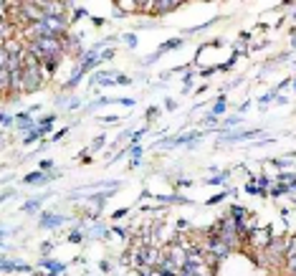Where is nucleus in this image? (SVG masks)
I'll use <instances>...</instances> for the list:
<instances>
[{
  "label": "nucleus",
  "instance_id": "21",
  "mask_svg": "<svg viewBox=\"0 0 296 276\" xmlns=\"http://www.w3.org/2000/svg\"><path fill=\"white\" fill-rule=\"evenodd\" d=\"M228 178H230V170H223V173H218V175H213V178H208L205 183H208V185H223V183H228Z\"/></svg>",
  "mask_w": 296,
  "mask_h": 276
},
{
  "label": "nucleus",
  "instance_id": "38",
  "mask_svg": "<svg viewBox=\"0 0 296 276\" xmlns=\"http://www.w3.org/2000/svg\"><path fill=\"white\" fill-rule=\"evenodd\" d=\"M56 117H58V114H46V117H41V119H38V124H53Z\"/></svg>",
  "mask_w": 296,
  "mask_h": 276
},
{
  "label": "nucleus",
  "instance_id": "12",
  "mask_svg": "<svg viewBox=\"0 0 296 276\" xmlns=\"http://www.w3.org/2000/svg\"><path fill=\"white\" fill-rule=\"evenodd\" d=\"M53 193L48 190V193H43V195H38V198H31V200H26L23 203V213H36V210H41V205H43V200H48Z\"/></svg>",
  "mask_w": 296,
  "mask_h": 276
},
{
  "label": "nucleus",
  "instance_id": "52",
  "mask_svg": "<svg viewBox=\"0 0 296 276\" xmlns=\"http://www.w3.org/2000/svg\"><path fill=\"white\" fill-rule=\"evenodd\" d=\"M294 92H296V79H294Z\"/></svg>",
  "mask_w": 296,
  "mask_h": 276
},
{
  "label": "nucleus",
  "instance_id": "6",
  "mask_svg": "<svg viewBox=\"0 0 296 276\" xmlns=\"http://www.w3.org/2000/svg\"><path fill=\"white\" fill-rule=\"evenodd\" d=\"M3 271L5 274H33V266L26 261H13L10 256H3Z\"/></svg>",
  "mask_w": 296,
  "mask_h": 276
},
{
  "label": "nucleus",
  "instance_id": "36",
  "mask_svg": "<svg viewBox=\"0 0 296 276\" xmlns=\"http://www.w3.org/2000/svg\"><path fill=\"white\" fill-rule=\"evenodd\" d=\"M114 84H122V87H129V84H132V79H129V76H124V74H119V76L114 79Z\"/></svg>",
  "mask_w": 296,
  "mask_h": 276
},
{
  "label": "nucleus",
  "instance_id": "13",
  "mask_svg": "<svg viewBox=\"0 0 296 276\" xmlns=\"http://www.w3.org/2000/svg\"><path fill=\"white\" fill-rule=\"evenodd\" d=\"M38 266H46V269H51V274H66V269H69V264H63V261H51V259H41L38 261Z\"/></svg>",
  "mask_w": 296,
  "mask_h": 276
},
{
  "label": "nucleus",
  "instance_id": "31",
  "mask_svg": "<svg viewBox=\"0 0 296 276\" xmlns=\"http://www.w3.org/2000/svg\"><path fill=\"white\" fill-rule=\"evenodd\" d=\"M203 124H208V127H218L220 119H218L215 114H205V117H203Z\"/></svg>",
  "mask_w": 296,
  "mask_h": 276
},
{
  "label": "nucleus",
  "instance_id": "16",
  "mask_svg": "<svg viewBox=\"0 0 296 276\" xmlns=\"http://www.w3.org/2000/svg\"><path fill=\"white\" fill-rule=\"evenodd\" d=\"M225 109H228V99H225V94H220L218 99H215V104H213V109H210V114H215L218 119L225 114Z\"/></svg>",
  "mask_w": 296,
  "mask_h": 276
},
{
  "label": "nucleus",
  "instance_id": "45",
  "mask_svg": "<svg viewBox=\"0 0 296 276\" xmlns=\"http://www.w3.org/2000/svg\"><path fill=\"white\" fill-rule=\"evenodd\" d=\"M177 185H180V187H190V185H193V180H187V178H182V180H177Z\"/></svg>",
  "mask_w": 296,
  "mask_h": 276
},
{
  "label": "nucleus",
  "instance_id": "7",
  "mask_svg": "<svg viewBox=\"0 0 296 276\" xmlns=\"http://www.w3.org/2000/svg\"><path fill=\"white\" fill-rule=\"evenodd\" d=\"M56 178H61V173H43V170H36V173H28L23 178V183L26 185H43V183H51Z\"/></svg>",
  "mask_w": 296,
  "mask_h": 276
},
{
  "label": "nucleus",
  "instance_id": "17",
  "mask_svg": "<svg viewBox=\"0 0 296 276\" xmlns=\"http://www.w3.org/2000/svg\"><path fill=\"white\" fill-rule=\"evenodd\" d=\"M271 198H281V195H291V187L286 185V183H273V187H271V193H268Z\"/></svg>",
  "mask_w": 296,
  "mask_h": 276
},
{
  "label": "nucleus",
  "instance_id": "15",
  "mask_svg": "<svg viewBox=\"0 0 296 276\" xmlns=\"http://www.w3.org/2000/svg\"><path fill=\"white\" fill-rule=\"evenodd\" d=\"M129 155H132V160H129V170H137L139 162H142V144H129Z\"/></svg>",
  "mask_w": 296,
  "mask_h": 276
},
{
  "label": "nucleus",
  "instance_id": "4",
  "mask_svg": "<svg viewBox=\"0 0 296 276\" xmlns=\"http://www.w3.org/2000/svg\"><path fill=\"white\" fill-rule=\"evenodd\" d=\"M38 127V119H33V114H28V112H18L15 114V130L20 132V135H28V132H33Z\"/></svg>",
  "mask_w": 296,
  "mask_h": 276
},
{
  "label": "nucleus",
  "instance_id": "2",
  "mask_svg": "<svg viewBox=\"0 0 296 276\" xmlns=\"http://www.w3.org/2000/svg\"><path fill=\"white\" fill-rule=\"evenodd\" d=\"M203 248H205L208 253H213V256H215V259H220V261H225V259L230 256V253H233V248H230L225 241L215 238V236H205Z\"/></svg>",
  "mask_w": 296,
  "mask_h": 276
},
{
  "label": "nucleus",
  "instance_id": "8",
  "mask_svg": "<svg viewBox=\"0 0 296 276\" xmlns=\"http://www.w3.org/2000/svg\"><path fill=\"white\" fill-rule=\"evenodd\" d=\"M69 218L66 216H58V213H51V210H46V213H41V218H38V226L41 228H58V226H63Z\"/></svg>",
  "mask_w": 296,
  "mask_h": 276
},
{
  "label": "nucleus",
  "instance_id": "42",
  "mask_svg": "<svg viewBox=\"0 0 296 276\" xmlns=\"http://www.w3.org/2000/svg\"><path fill=\"white\" fill-rule=\"evenodd\" d=\"M109 269H112V264H109V261H99V271L109 274Z\"/></svg>",
  "mask_w": 296,
  "mask_h": 276
},
{
  "label": "nucleus",
  "instance_id": "33",
  "mask_svg": "<svg viewBox=\"0 0 296 276\" xmlns=\"http://www.w3.org/2000/svg\"><path fill=\"white\" fill-rule=\"evenodd\" d=\"M104 142H107V139H104V135H99V137L91 142V152H99L101 147H104Z\"/></svg>",
  "mask_w": 296,
  "mask_h": 276
},
{
  "label": "nucleus",
  "instance_id": "22",
  "mask_svg": "<svg viewBox=\"0 0 296 276\" xmlns=\"http://www.w3.org/2000/svg\"><path fill=\"white\" fill-rule=\"evenodd\" d=\"M296 256V233H291V236H286V259Z\"/></svg>",
  "mask_w": 296,
  "mask_h": 276
},
{
  "label": "nucleus",
  "instance_id": "46",
  "mask_svg": "<svg viewBox=\"0 0 296 276\" xmlns=\"http://www.w3.org/2000/svg\"><path fill=\"white\" fill-rule=\"evenodd\" d=\"M248 107H251V101H243V104H238V114H243Z\"/></svg>",
  "mask_w": 296,
  "mask_h": 276
},
{
  "label": "nucleus",
  "instance_id": "40",
  "mask_svg": "<svg viewBox=\"0 0 296 276\" xmlns=\"http://www.w3.org/2000/svg\"><path fill=\"white\" fill-rule=\"evenodd\" d=\"M79 107H81V99H76V96L69 99V112H74V109H79Z\"/></svg>",
  "mask_w": 296,
  "mask_h": 276
},
{
  "label": "nucleus",
  "instance_id": "37",
  "mask_svg": "<svg viewBox=\"0 0 296 276\" xmlns=\"http://www.w3.org/2000/svg\"><path fill=\"white\" fill-rule=\"evenodd\" d=\"M157 114H160V107H150V109H147V122L157 119Z\"/></svg>",
  "mask_w": 296,
  "mask_h": 276
},
{
  "label": "nucleus",
  "instance_id": "30",
  "mask_svg": "<svg viewBox=\"0 0 296 276\" xmlns=\"http://www.w3.org/2000/svg\"><path fill=\"white\" fill-rule=\"evenodd\" d=\"M79 18H89V10L86 8H74L71 10V20H79Z\"/></svg>",
  "mask_w": 296,
  "mask_h": 276
},
{
  "label": "nucleus",
  "instance_id": "51",
  "mask_svg": "<svg viewBox=\"0 0 296 276\" xmlns=\"http://www.w3.org/2000/svg\"><path fill=\"white\" fill-rule=\"evenodd\" d=\"M36 276H56V274H41V271H36Z\"/></svg>",
  "mask_w": 296,
  "mask_h": 276
},
{
  "label": "nucleus",
  "instance_id": "28",
  "mask_svg": "<svg viewBox=\"0 0 296 276\" xmlns=\"http://www.w3.org/2000/svg\"><path fill=\"white\" fill-rule=\"evenodd\" d=\"M51 251H53V243H51V241H43V243H41V259H48Z\"/></svg>",
  "mask_w": 296,
  "mask_h": 276
},
{
  "label": "nucleus",
  "instance_id": "25",
  "mask_svg": "<svg viewBox=\"0 0 296 276\" xmlns=\"http://www.w3.org/2000/svg\"><path fill=\"white\" fill-rule=\"evenodd\" d=\"M129 230H132V228H124V226H114V228H112V233H114V236H119L122 241L129 238Z\"/></svg>",
  "mask_w": 296,
  "mask_h": 276
},
{
  "label": "nucleus",
  "instance_id": "23",
  "mask_svg": "<svg viewBox=\"0 0 296 276\" xmlns=\"http://www.w3.org/2000/svg\"><path fill=\"white\" fill-rule=\"evenodd\" d=\"M243 122V117L241 114H233V117H225L223 122H220V127L223 130H230V127H236V124H241Z\"/></svg>",
  "mask_w": 296,
  "mask_h": 276
},
{
  "label": "nucleus",
  "instance_id": "35",
  "mask_svg": "<svg viewBox=\"0 0 296 276\" xmlns=\"http://www.w3.org/2000/svg\"><path fill=\"white\" fill-rule=\"evenodd\" d=\"M114 53H117V48H104L101 56H99V61H109V58H114Z\"/></svg>",
  "mask_w": 296,
  "mask_h": 276
},
{
  "label": "nucleus",
  "instance_id": "49",
  "mask_svg": "<svg viewBox=\"0 0 296 276\" xmlns=\"http://www.w3.org/2000/svg\"><path fill=\"white\" fill-rule=\"evenodd\" d=\"M91 23H94L96 28H101V26H104V18H91Z\"/></svg>",
  "mask_w": 296,
  "mask_h": 276
},
{
  "label": "nucleus",
  "instance_id": "39",
  "mask_svg": "<svg viewBox=\"0 0 296 276\" xmlns=\"http://www.w3.org/2000/svg\"><path fill=\"white\" fill-rule=\"evenodd\" d=\"M53 167V160H41L38 162V170H43V173H46V170H51Z\"/></svg>",
  "mask_w": 296,
  "mask_h": 276
},
{
  "label": "nucleus",
  "instance_id": "24",
  "mask_svg": "<svg viewBox=\"0 0 296 276\" xmlns=\"http://www.w3.org/2000/svg\"><path fill=\"white\" fill-rule=\"evenodd\" d=\"M276 99H279V89H271L268 94H263V96L258 99V104H261V107H266L268 101H276Z\"/></svg>",
  "mask_w": 296,
  "mask_h": 276
},
{
  "label": "nucleus",
  "instance_id": "20",
  "mask_svg": "<svg viewBox=\"0 0 296 276\" xmlns=\"http://www.w3.org/2000/svg\"><path fill=\"white\" fill-rule=\"evenodd\" d=\"M69 241H71V243H84V241H86V233L81 230V221H79V226L69 233Z\"/></svg>",
  "mask_w": 296,
  "mask_h": 276
},
{
  "label": "nucleus",
  "instance_id": "9",
  "mask_svg": "<svg viewBox=\"0 0 296 276\" xmlns=\"http://www.w3.org/2000/svg\"><path fill=\"white\" fill-rule=\"evenodd\" d=\"M182 3L180 0H157L155 8H152V15H165V13H172L175 8H180Z\"/></svg>",
  "mask_w": 296,
  "mask_h": 276
},
{
  "label": "nucleus",
  "instance_id": "44",
  "mask_svg": "<svg viewBox=\"0 0 296 276\" xmlns=\"http://www.w3.org/2000/svg\"><path fill=\"white\" fill-rule=\"evenodd\" d=\"M165 107H167V109H175L177 101H175V99H165Z\"/></svg>",
  "mask_w": 296,
  "mask_h": 276
},
{
  "label": "nucleus",
  "instance_id": "19",
  "mask_svg": "<svg viewBox=\"0 0 296 276\" xmlns=\"http://www.w3.org/2000/svg\"><path fill=\"white\" fill-rule=\"evenodd\" d=\"M238 190H223V193H215L213 198H208V205H218V203H223L225 198H230V195H236Z\"/></svg>",
  "mask_w": 296,
  "mask_h": 276
},
{
  "label": "nucleus",
  "instance_id": "34",
  "mask_svg": "<svg viewBox=\"0 0 296 276\" xmlns=\"http://www.w3.org/2000/svg\"><path fill=\"white\" fill-rule=\"evenodd\" d=\"M127 213H129V208H119V210H114V213H112V218L119 223L122 218H127Z\"/></svg>",
  "mask_w": 296,
  "mask_h": 276
},
{
  "label": "nucleus",
  "instance_id": "32",
  "mask_svg": "<svg viewBox=\"0 0 296 276\" xmlns=\"http://www.w3.org/2000/svg\"><path fill=\"white\" fill-rule=\"evenodd\" d=\"M147 132H150V130H147V127H142V130L132 132V144H139V139H142V137H144Z\"/></svg>",
  "mask_w": 296,
  "mask_h": 276
},
{
  "label": "nucleus",
  "instance_id": "11",
  "mask_svg": "<svg viewBox=\"0 0 296 276\" xmlns=\"http://www.w3.org/2000/svg\"><path fill=\"white\" fill-rule=\"evenodd\" d=\"M228 216L233 218L236 223H241V221H248V218H251V210H248L246 205H241V203H233V205L228 208Z\"/></svg>",
  "mask_w": 296,
  "mask_h": 276
},
{
  "label": "nucleus",
  "instance_id": "26",
  "mask_svg": "<svg viewBox=\"0 0 296 276\" xmlns=\"http://www.w3.org/2000/svg\"><path fill=\"white\" fill-rule=\"evenodd\" d=\"M284 269H286V276H296V256H291V259H286V264H284Z\"/></svg>",
  "mask_w": 296,
  "mask_h": 276
},
{
  "label": "nucleus",
  "instance_id": "5",
  "mask_svg": "<svg viewBox=\"0 0 296 276\" xmlns=\"http://www.w3.org/2000/svg\"><path fill=\"white\" fill-rule=\"evenodd\" d=\"M180 46H182V36H177V38H170V41H165V44H160V48H157L152 56H147V58H144V63H152V61H157L160 56L170 53V51H175V48H180Z\"/></svg>",
  "mask_w": 296,
  "mask_h": 276
},
{
  "label": "nucleus",
  "instance_id": "14",
  "mask_svg": "<svg viewBox=\"0 0 296 276\" xmlns=\"http://www.w3.org/2000/svg\"><path fill=\"white\" fill-rule=\"evenodd\" d=\"M86 236H89V238H99V241H107V238L112 236V228H107L104 223H96V226L86 233Z\"/></svg>",
  "mask_w": 296,
  "mask_h": 276
},
{
  "label": "nucleus",
  "instance_id": "1",
  "mask_svg": "<svg viewBox=\"0 0 296 276\" xmlns=\"http://www.w3.org/2000/svg\"><path fill=\"white\" fill-rule=\"evenodd\" d=\"M46 79H48V76H46V71H43V63L23 69V94H36L38 89H43Z\"/></svg>",
  "mask_w": 296,
  "mask_h": 276
},
{
  "label": "nucleus",
  "instance_id": "3",
  "mask_svg": "<svg viewBox=\"0 0 296 276\" xmlns=\"http://www.w3.org/2000/svg\"><path fill=\"white\" fill-rule=\"evenodd\" d=\"M61 46H63V53H66V56L76 58V63L81 61V56H84V53H86V51L81 48V36H74V33L63 36V38H61Z\"/></svg>",
  "mask_w": 296,
  "mask_h": 276
},
{
  "label": "nucleus",
  "instance_id": "18",
  "mask_svg": "<svg viewBox=\"0 0 296 276\" xmlns=\"http://www.w3.org/2000/svg\"><path fill=\"white\" fill-rule=\"evenodd\" d=\"M43 137H46V132H43V127L38 124V127H36L33 132H28V135L23 137V144H33L36 139H43Z\"/></svg>",
  "mask_w": 296,
  "mask_h": 276
},
{
  "label": "nucleus",
  "instance_id": "10",
  "mask_svg": "<svg viewBox=\"0 0 296 276\" xmlns=\"http://www.w3.org/2000/svg\"><path fill=\"white\" fill-rule=\"evenodd\" d=\"M86 74H89V69H86V66H76V71L71 74V79H69L66 84H63L61 89H63V92H74V89L79 87V81H81L84 76H86Z\"/></svg>",
  "mask_w": 296,
  "mask_h": 276
},
{
  "label": "nucleus",
  "instance_id": "48",
  "mask_svg": "<svg viewBox=\"0 0 296 276\" xmlns=\"http://www.w3.org/2000/svg\"><path fill=\"white\" fill-rule=\"evenodd\" d=\"M208 89H210V87H208V84H203V87H198V89H195V94H198V96H200V94H205V92H208Z\"/></svg>",
  "mask_w": 296,
  "mask_h": 276
},
{
  "label": "nucleus",
  "instance_id": "27",
  "mask_svg": "<svg viewBox=\"0 0 296 276\" xmlns=\"http://www.w3.org/2000/svg\"><path fill=\"white\" fill-rule=\"evenodd\" d=\"M0 124H3V130H10V124H15V117H10L8 112L0 114Z\"/></svg>",
  "mask_w": 296,
  "mask_h": 276
},
{
  "label": "nucleus",
  "instance_id": "41",
  "mask_svg": "<svg viewBox=\"0 0 296 276\" xmlns=\"http://www.w3.org/2000/svg\"><path fill=\"white\" fill-rule=\"evenodd\" d=\"M15 193H18V190H13V187H5V190H3V195H0V198H3V200H8V198H13Z\"/></svg>",
  "mask_w": 296,
  "mask_h": 276
},
{
  "label": "nucleus",
  "instance_id": "29",
  "mask_svg": "<svg viewBox=\"0 0 296 276\" xmlns=\"http://www.w3.org/2000/svg\"><path fill=\"white\" fill-rule=\"evenodd\" d=\"M122 41H124V44L129 46V48H137V36H134V33H124Z\"/></svg>",
  "mask_w": 296,
  "mask_h": 276
},
{
  "label": "nucleus",
  "instance_id": "47",
  "mask_svg": "<svg viewBox=\"0 0 296 276\" xmlns=\"http://www.w3.org/2000/svg\"><path fill=\"white\" fill-rule=\"evenodd\" d=\"M289 58H291V51H286V53H279V56H276V61H289Z\"/></svg>",
  "mask_w": 296,
  "mask_h": 276
},
{
  "label": "nucleus",
  "instance_id": "50",
  "mask_svg": "<svg viewBox=\"0 0 296 276\" xmlns=\"http://www.w3.org/2000/svg\"><path fill=\"white\" fill-rule=\"evenodd\" d=\"M180 228H190V223H187V221H182V218H180V221H177V230H180Z\"/></svg>",
  "mask_w": 296,
  "mask_h": 276
},
{
  "label": "nucleus",
  "instance_id": "53",
  "mask_svg": "<svg viewBox=\"0 0 296 276\" xmlns=\"http://www.w3.org/2000/svg\"><path fill=\"white\" fill-rule=\"evenodd\" d=\"M294 20H296V10H294Z\"/></svg>",
  "mask_w": 296,
  "mask_h": 276
},
{
  "label": "nucleus",
  "instance_id": "43",
  "mask_svg": "<svg viewBox=\"0 0 296 276\" xmlns=\"http://www.w3.org/2000/svg\"><path fill=\"white\" fill-rule=\"evenodd\" d=\"M66 132H69V130H58V132H53V137H51V139H53V142H58L61 137H66Z\"/></svg>",
  "mask_w": 296,
  "mask_h": 276
}]
</instances>
